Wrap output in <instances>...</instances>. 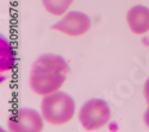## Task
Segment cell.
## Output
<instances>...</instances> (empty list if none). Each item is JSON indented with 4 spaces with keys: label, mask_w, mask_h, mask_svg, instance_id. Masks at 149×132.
Listing matches in <instances>:
<instances>
[{
    "label": "cell",
    "mask_w": 149,
    "mask_h": 132,
    "mask_svg": "<svg viewBox=\"0 0 149 132\" xmlns=\"http://www.w3.org/2000/svg\"><path fill=\"white\" fill-rule=\"evenodd\" d=\"M69 73L65 58L58 55L44 54L35 61L30 73V87L38 95L45 97L56 92Z\"/></svg>",
    "instance_id": "1"
},
{
    "label": "cell",
    "mask_w": 149,
    "mask_h": 132,
    "mask_svg": "<svg viewBox=\"0 0 149 132\" xmlns=\"http://www.w3.org/2000/svg\"><path fill=\"white\" fill-rule=\"evenodd\" d=\"M75 112V102L69 94L54 92L44 97L42 101V115L55 126L68 123Z\"/></svg>",
    "instance_id": "2"
},
{
    "label": "cell",
    "mask_w": 149,
    "mask_h": 132,
    "mask_svg": "<svg viewBox=\"0 0 149 132\" xmlns=\"http://www.w3.org/2000/svg\"><path fill=\"white\" fill-rule=\"evenodd\" d=\"M110 117V107L107 102L102 99H92L85 102L79 112V120L81 125L88 131L98 130L106 125Z\"/></svg>",
    "instance_id": "3"
},
{
    "label": "cell",
    "mask_w": 149,
    "mask_h": 132,
    "mask_svg": "<svg viewBox=\"0 0 149 132\" xmlns=\"http://www.w3.org/2000/svg\"><path fill=\"white\" fill-rule=\"evenodd\" d=\"M8 129L15 132H38L43 129L41 114L31 109H22L8 118Z\"/></svg>",
    "instance_id": "4"
},
{
    "label": "cell",
    "mask_w": 149,
    "mask_h": 132,
    "mask_svg": "<svg viewBox=\"0 0 149 132\" xmlns=\"http://www.w3.org/2000/svg\"><path fill=\"white\" fill-rule=\"evenodd\" d=\"M53 30L63 32L68 36H81L86 32H88L91 29V19L87 15L78 11H72L67 13L63 19L57 21L52 26Z\"/></svg>",
    "instance_id": "5"
},
{
    "label": "cell",
    "mask_w": 149,
    "mask_h": 132,
    "mask_svg": "<svg viewBox=\"0 0 149 132\" xmlns=\"http://www.w3.org/2000/svg\"><path fill=\"white\" fill-rule=\"evenodd\" d=\"M127 21L130 30L136 35H143L149 31V8L146 6H135L129 10Z\"/></svg>",
    "instance_id": "6"
},
{
    "label": "cell",
    "mask_w": 149,
    "mask_h": 132,
    "mask_svg": "<svg viewBox=\"0 0 149 132\" xmlns=\"http://www.w3.org/2000/svg\"><path fill=\"white\" fill-rule=\"evenodd\" d=\"M45 10L54 16H61L69 8L73 0H42Z\"/></svg>",
    "instance_id": "7"
},
{
    "label": "cell",
    "mask_w": 149,
    "mask_h": 132,
    "mask_svg": "<svg viewBox=\"0 0 149 132\" xmlns=\"http://www.w3.org/2000/svg\"><path fill=\"white\" fill-rule=\"evenodd\" d=\"M144 97H146V100L149 105V79L148 81L146 82V85H144Z\"/></svg>",
    "instance_id": "8"
},
{
    "label": "cell",
    "mask_w": 149,
    "mask_h": 132,
    "mask_svg": "<svg viewBox=\"0 0 149 132\" xmlns=\"http://www.w3.org/2000/svg\"><path fill=\"white\" fill-rule=\"evenodd\" d=\"M144 122H146V125L149 127V109H148V111L144 114Z\"/></svg>",
    "instance_id": "9"
}]
</instances>
